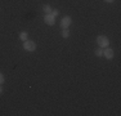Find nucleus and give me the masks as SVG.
<instances>
[{
    "mask_svg": "<svg viewBox=\"0 0 121 116\" xmlns=\"http://www.w3.org/2000/svg\"><path fill=\"white\" fill-rule=\"evenodd\" d=\"M97 43H98V45H99L102 49L107 48V46L109 45V40H108V37H107V36H104V35H99V36L97 37Z\"/></svg>",
    "mask_w": 121,
    "mask_h": 116,
    "instance_id": "obj_1",
    "label": "nucleus"
},
{
    "mask_svg": "<svg viewBox=\"0 0 121 116\" xmlns=\"http://www.w3.org/2000/svg\"><path fill=\"white\" fill-rule=\"evenodd\" d=\"M23 49L27 52H35L36 49V44L35 41H32V40H26V41H23Z\"/></svg>",
    "mask_w": 121,
    "mask_h": 116,
    "instance_id": "obj_2",
    "label": "nucleus"
},
{
    "mask_svg": "<svg viewBox=\"0 0 121 116\" xmlns=\"http://www.w3.org/2000/svg\"><path fill=\"white\" fill-rule=\"evenodd\" d=\"M71 23H72V18H71L70 16H65L62 18V21H60V27L62 28H68L71 26Z\"/></svg>",
    "mask_w": 121,
    "mask_h": 116,
    "instance_id": "obj_3",
    "label": "nucleus"
},
{
    "mask_svg": "<svg viewBox=\"0 0 121 116\" xmlns=\"http://www.w3.org/2000/svg\"><path fill=\"white\" fill-rule=\"evenodd\" d=\"M44 22L47 23L48 26H53L56 23V17H53L52 14H45L44 17Z\"/></svg>",
    "mask_w": 121,
    "mask_h": 116,
    "instance_id": "obj_4",
    "label": "nucleus"
},
{
    "mask_svg": "<svg viewBox=\"0 0 121 116\" xmlns=\"http://www.w3.org/2000/svg\"><path fill=\"white\" fill-rule=\"evenodd\" d=\"M103 56L107 58V59H112L113 56H115V53H113V50H112V49H109L108 46H107V48H104V50H103Z\"/></svg>",
    "mask_w": 121,
    "mask_h": 116,
    "instance_id": "obj_5",
    "label": "nucleus"
},
{
    "mask_svg": "<svg viewBox=\"0 0 121 116\" xmlns=\"http://www.w3.org/2000/svg\"><path fill=\"white\" fill-rule=\"evenodd\" d=\"M43 10L45 12V14H50L52 13V7L48 4H45V5H43Z\"/></svg>",
    "mask_w": 121,
    "mask_h": 116,
    "instance_id": "obj_6",
    "label": "nucleus"
},
{
    "mask_svg": "<svg viewBox=\"0 0 121 116\" xmlns=\"http://www.w3.org/2000/svg\"><path fill=\"white\" fill-rule=\"evenodd\" d=\"M19 39H21L22 41H26V40L28 39V34L25 32V31H23V32H21V34H19Z\"/></svg>",
    "mask_w": 121,
    "mask_h": 116,
    "instance_id": "obj_7",
    "label": "nucleus"
},
{
    "mask_svg": "<svg viewBox=\"0 0 121 116\" xmlns=\"http://www.w3.org/2000/svg\"><path fill=\"white\" fill-rule=\"evenodd\" d=\"M68 36H70V31H68L67 28H63V31H62V37H65V39H67Z\"/></svg>",
    "mask_w": 121,
    "mask_h": 116,
    "instance_id": "obj_8",
    "label": "nucleus"
},
{
    "mask_svg": "<svg viewBox=\"0 0 121 116\" xmlns=\"http://www.w3.org/2000/svg\"><path fill=\"white\" fill-rule=\"evenodd\" d=\"M94 54H95L97 57H102L103 56V49L100 48V49H97L95 52H94Z\"/></svg>",
    "mask_w": 121,
    "mask_h": 116,
    "instance_id": "obj_9",
    "label": "nucleus"
},
{
    "mask_svg": "<svg viewBox=\"0 0 121 116\" xmlns=\"http://www.w3.org/2000/svg\"><path fill=\"white\" fill-rule=\"evenodd\" d=\"M52 16H53V17H57V16H58V14H59V12L58 10H57V9H52Z\"/></svg>",
    "mask_w": 121,
    "mask_h": 116,
    "instance_id": "obj_10",
    "label": "nucleus"
},
{
    "mask_svg": "<svg viewBox=\"0 0 121 116\" xmlns=\"http://www.w3.org/2000/svg\"><path fill=\"white\" fill-rule=\"evenodd\" d=\"M4 81H5V77H4V75H3L1 72H0V85H1V84L4 83Z\"/></svg>",
    "mask_w": 121,
    "mask_h": 116,
    "instance_id": "obj_11",
    "label": "nucleus"
},
{
    "mask_svg": "<svg viewBox=\"0 0 121 116\" xmlns=\"http://www.w3.org/2000/svg\"><path fill=\"white\" fill-rule=\"evenodd\" d=\"M104 1H106V3H113L115 0H104Z\"/></svg>",
    "mask_w": 121,
    "mask_h": 116,
    "instance_id": "obj_12",
    "label": "nucleus"
},
{
    "mask_svg": "<svg viewBox=\"0 0 121 116\" xmlns=\"http://www.w3.org/2000/svg\"><path fill=\"white\" fill-rule=\"evenodd\" d=\"M3 93V88H1V85H0V94Z\"/></svg>",
    "mask_w": 121,
    "mask_h": 116,
    "instance_id": "obj_13",
    "label": "nucleus"
}]
</instances>
